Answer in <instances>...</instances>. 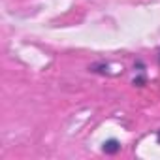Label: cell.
<instances>
[{
	"label": "cell",
	"mask_w": 160,
	"mask_h": 160,
	"mask_svg": "<svg viewBox=\"0 0 160 160\" xmlns=\"http://www.w3.org/2000/svg\"><path fill=\"white\" fill-rule=\"evenodd\" d=\"M102 151H104L106 154H117V152L121 151V143H119L117 139H108V141L102 143Z\"/></svg>",
	"instance_id": "obj_1"
},
{
	"label": "cell",
	"mask_w": 160,
	"mask_h": 160,
	"mask_svg": "<svg viewBox=\"0 0 160 160\" xmlns=\"http://www.w3.org/2000/svg\"><path fill=\"white\" fill-rule=\"evenodd\" d=\"M156 141H158V143H160V130H158V132H156Z\"/></svg>",
	"instance_id": "obj_2"
},
{
	"label": "cell",
	"mask_w": 160,
	"mask_h": 160,
	"mask_svg": "<svg viewBox=\"0 0 160 160\" xmlns=\"http://www.w3.org/2000/svg\"><path fill=\"white\" fill-rule=\"evenodd\" d=\"M158 58H160V57H158Z\"/></svg>",
	"instance_id": "obj_3"
}]
</instances>
